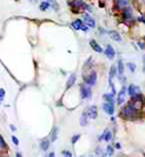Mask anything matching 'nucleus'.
Instances as JSON below:
<instances>
[{
	"label": "nucleus",
	"instance_id": "f257e3e1",
	"mask_svg": "<svg viewBox=\"0 0 145 157\" xmlns=\"http://www.w3.org/2000/svg\"><path fill=\"white\" fill-rule=\"evenodd\" d=\"M119 115H122V117H124L125 120H133V118H136L138 116V110L133 105H131L129 103L126 107H124L122 109Z\"/></svg>",
	"mask_w": 145,
	"mask_h": 157
},
{
	"label": "nucleus",
	"instance_id": "f03ea898",
	"mask_svg": "<svg viewBox=\"0 0 145 157\" xmlns=\"http://www.w3.org/2000/svg\"><path fill=\"white\" fill-rule=\"evenodd\" d=\"M68 5L72 7V10L76 13L80 12L81 10H89V11L92 10V8L89 6L86 2H84L83 0H71V1H68Z\"/></svg>",
	"mask_w": 145,
	"mask_h": 157
},
{
	"label": "nucleus",
	"instance_id": "7ed1b4c3",
	"mask_svg": "<svg viewBox=\"0 0 145 157\" xmlns=\"http://www.w3.org/2000/svg\"><path fill=\"white\" fill-rule=\"evenodd\" d=\"M83 80H84V83L89 85L90 87H92L97 83V73L94 71H91L87 75H84L83 76Z\"/></svg>",
	"mask_w": 145,
	"mask_h": 157
},
{
	"label": "nucleus",
	"instance_id": "20e7f679",
	"mask_svg": "<svg viewBox=\"0 0 145 157\" xmlns=\"http://www.w3.org/2000/svg\"><path fill=\"white\" fill-rule=\"evenodd\" d=\"M80 95L81 98H90L92 96V89L91 87L86 83H81L80 85Z\"/></svg>",
	"mask_w": 145,
	"mask_h": 157
},
{
	"label": "nucleus",
	"instance_id": "39448f33",
	"mask_svg": "<svg viewBox=\"0 0 145 157\" xmlns=\"http://www.w3.org/2000/svg\"><path fill=\"white\" fill-rule=\"evenodd\" d=\"M83 21H84V24H85L87 27H92V28H94L96 27V20L93 19L92 17L90 15L89 13H85L84 15H83Z\"/></svg>",
	"mask_w": 145,
	"mask_h": 157
},
{
	"label": "nucleus",
	"instance_id": "423d86ee",
	"mask_svg": "<svg viewBox=\"0 0 145 157\" xmlns=\"http://www.w3.org/2000/svg\"><path fill=\"white\" fill-rule=\"evenodd\" d=\"M85 111H86V114H87V116H89L90 120H96L97 116H98V110H97V107H96V105H91V107H89Z\"/></svg>",
	"mask_w": 145,
	"mask_h": 157
},
{
	"label": "nucleus",
	"instance_id": "0eeeda50",
	"mask_svg": "<svg viewBox=\"0 0 145 157\" xmlns=\"http://www.w3.org/2000/svg\"><path fill=\"white\" fill-rule=\"evenodd\" d=\"M127 94H129L131 98L137 96V95L140 94V88L136 85H130L129 87H127Z\"/></svg>",
	"mask_w": 145,
	"mask_h": 157
},
{
	"label": "nucleus",
	"instance_id": "6e6552de",
	"mask_svg": "<svg viewBox=\"0 0 145 157\" xmlns=\"http://www.w3.org/2000/svg\"><path fill=\"white\" fill-rule=\"evenodd\" d=\"M127 5H129V0H114V7L118 11L127 8Z\"/></svg>",
	"mask_w": 145,
	"mask_h": 157
},
{
	"label": "nucleus",
	"instance_id": "1a4fd4ad",
	"mask_svg": "<svg viewBox=\"0 0 145 157\" xmlns=\"http://www.w3.org/2000/svg\"><path fill=\"white\" fill-rule=\"evenodd\" d=\"M126 93H127V89H126V87H123V88L120 89V92L118 93V98H117V103H118L119 105L124 103V101H125Z\"/></svg>",
	"mask_w": 145,
	"mask_h": 157
},
{
	"label": "nucleus",
	"instance_id": "9d476101",
	"mask_svg": "<svg viewBox=\"0 0 145 157\" xmlns=\"http://www.w3.org/2000/svg\"><path fill=\"white\" fill-rule=\"evenodd\" d=\"M104 53H105L106 58L109 60H113L114 56H116V51L113 49V47L111 46V45H107V46H106V49Z\"/></svg>",
	"mask_w": 145,
	"mask_h": 157
},
{
	"label": "nucleus",
	"instance_id": "9b49d317",
	"mask_svg": "<svg viewBox=\"0 0 145 157\" xmlns=\"http://www.w3.org/2000/svg\"><path fill=\"white\" fill-rule=\"evenodd\" d=\"M103 110L105 111L107 115H113V113H114V105H113V103L105 102V103L103 105Z\"/></svg>",
	"mask_w": 145,
	"mask_h": 157
},
{
	"label": "nucleus",
	"instance_id": "f8f14e48",
	"mask_svg": "<svg viewBox=\"0 0 145 157\" xmlns=\"http://www.w3.org/2000/svg\"><path fill=\"white\" fill-rule=\"evenodd\" d=\"M90 46L92 47V49L93 51H96L97 53H103V52H105L103 48H102V46L99 45L98 42L96 41V40H90Z\"/></svg>",
	"mask_w": 145,
	"mask_h": 157
},
{
	"label": "nucleus",
	"instance_id": "ddd939ff",
	"mask_svg": "<svg viewBox=\"0 0 145 157\" xmlns=\"http://www.w3.org/2000/svg\"><path fill=\"white\" fill-rule=\"evenodd\" d=\"M117 69H118V78H122L124 75V71H125V66H124V62L122 59H119L117 62Z\"/></svg>",
	"mask_w": 145,
	"mask_h": 157
},
{
	"label": "nucleus",
	"instance_id": "4468645a",
	"mask_svg": "<svg viewBox=\"0 0 145 157\" xmlns=\"http://www.w3.org/2000/svg\"><path fill=\"white\" fill-rule=\"evenodd\" d=\"M76 78H77L76 74H71V75L68 76V78H67V82H66V89H70V88H71V87L76 83Z\"/></svg>",
	"mask_w": 145,
	"mask_h": 157
},
{
	"label": "nucleus",
	"instance_id": "2eb2a0df",
	"mask_svg": "<svg viewBox=\"0 0 145 157\" xmlns=\"http://www.w3.org/2000/svg\"><path fill=\"white\" fill-rule=\"evenodd\" d=\"M83 25H84V21H83V20H80V19H77V20H74V21H73L71 26H72L73 29H76V31H81Z\"/></svg>",
	"mask_w": 145,
	"mask_h": 157
},
{
	"label": "nucleus",
	"instance_id": "dca6fc26",
	"mask_svg": "<svg viewBox=\"0 0 145 157\" xmlns=\"http://www.w3.org/2000/svg\"><path fill=\"white\" fill-rule=\"evenodd\" d=\"M111 138H112V134H111V131L109 130V129H106L105 132L102 135V136H99V141H103V140H105V141H111Z\"/></svg>",
	"mask_w": 145,
	"mask_h": 157
},
{
	"label": "nucleus",
	"instance_id": "f3484780",
	"mask_svg": "<svg viewBox=\"0 0 145 157\" xmlns=\"http://www.w3.org/2000/svg\"><path fill=\"white\" fill-rule=\"evenodd\" d=\"M109 35L111 36V39L114 40V41H117V42H120V41H122V36H120V34H119L117 31H110V32H109Z\"/></svg>",
	"mask_w": 145,
	"mask_h": 157
},
{
	"label": "nucleus",
	"instance_id": "a211bd4d",
	"mask_svg": "<svg viewBox=\"0 0 145 157\" xmlns=\"http://www.w3.org/2000/svg\"><path fill=\"white\" fill-rule=\"evenodd\" d=\"M123 17H124V19L125 20H130L133 17V13H132V8L130 7H127L125 8L124 11H123Z\"/></svg>",
	"mask_w": 145,
	"mask_h": 157
},
{
	"label": "nucleus",
	"instance_id": "6ab92c4d",
	"mask_svg": "<svg viewBox=\"0 0 145 157\" xmlns=\"http://www.w3.org/2000/svg\"><path fill=\"white\" fill-rule=\"evenodd\" d=\"M89 116H87V114H86V111L83 113V115H81V117H80V125H83V127H85V125L89 124Z\"/></svg>",
	"mask_w": 145,
	"mask_h": 157
},
{
	"label": "nucleus",
	"instance_id": "aec40b11",
	"mask_svg": "<svg viewBox=\"0 0 145 157\" xmlns=\"http://www.w3.org/2000/svg\"><path fill=\"white\" fill-rule=\"evenodd\" d=\"M50 140H41V142H40V149L44 151H46L48 149V147H50Z\"/></svg>",
	"mask_w": 145,
	"mask_h": 157
},
{
	"label": "nucleus",
	"instance_id": "412c9836",
	"mask_svg": "<svg viewBox=\"0 0 145 157\" xmlns=\"http://www.w3.org/2000/svg\"><path fill=\"white\" fill-rule=\"evenodd\" d=\"M58 131H59V129L57 128V127H54L52 129V131H51V138H50V141L51 142H54L56 140H57V136H58Z\"/></svg>",
	"mask_w": 145,
	"mask_h": 157
},
{
	"label": "nucleus",
	"instance_id": "4be33fe9",
	"mask_svg": "<svg viewBox=\"0 0 145 157\" xmlns=\"http://www.w3.org/2000/svg\"><path fill=\"white\" fill-rule=\"evenodd\" d=\"M113 94H104L103 98L105 100V102H109V103H113L114 105V101H113Z\"/></svg>",
	"mask_w": 145,
	"mask_h": 157
},
{
	"label": "nucleus",
	"instance_id": "5701e85b",
	"mask_svg": "<svg viewBox=\"0 0 145 157\" xmlns=\"http://www.w3.org/2000/svg\"><path fill=\"white\" fill-rule=\"evenodd\" d=\"M50 6H51L50 1H43L39 5V8H40V11H46V10L50 8Z\"/></svg>",
	"mask_w": 145,
	"mask_h": 157
},
{
	"label": "nucleus",
	"instance_id": "b1692460",
	"mask_svg": "<svg viewBox=\"0 0 145 157\" xmlns=\"http://www.w3.org/2000/svg\"><path fill=\"white\" fill-rule=\"evenodd\" d=\"M118 73V69H117V66H112L111 69H110V75H109V78H112L116 76V74Z\"/></svg>",
	"mask_w": 145,
	"mask_h": 157
},
{
	"label": "nucleus",
	"instance_id": "393cba45",
	"mask_svg": "<svg viewBox=\"0 0 145 157\" xmlns=\"http://www.w3.org/2000/svg\"><path fill=\"white\" fill-rule=\"evenodd\" d=\"M126 67L129 68V71L131 73H135L136 69H137V65H136L135 62H127V63H126Z\"/></svg>",
	"mask_w": 145,
	"mask_h": 157
},
{
	"label": "nucleus",
	"instance_id": "a878e982",
	"mask_svg": "<svg viewBox=\"0 0 145 157\" xmlns=\"http://www.w3.org/2000/svg\"><path fill=\"white\" fill-rule=\"evenodd\" d=\"M106 151H107V155H109V156H112L113 155V148L111 147V145H107Z\"/></svg>",
	"mask_w": 145,
	"mask_h": 157
},
{
	"label": "nucleus",
	"instance_id": "bb28decb",
	"mask_svg": "<svg viewBox=\"0 0 145 157\" xmlns=\"http://www.w3.org/2000/svg\"><path fill=\"white\" fill-rule=\"evenodd\" d=\"M61 154H63L65 157H72V154H71L68 150H63L61 151Z\"/></svg>",
	"mask_w": 145,
	"mask_h": 157
},
{
	"label": "nucleus",
	"instance_id": "cd10ccee",
	"mask_svg": "<svg viewBox=\"0 0 145 157\" xmlns=\"http://www.w3.org/2000/svg\"><path fill=\"white\" fill-rule=\"evenodd\" d=\"M79 138H80V135H74V136L72 137V140H71V142H72V144L76 143V142H77V141H78Z\"/></svg>",
	"mask_w": 145,
	"mask_h": 157
},
{
	"label": "nucleus",
	"instance_id": "c85d7f7f",
	"mask_svg": "<svg viewBox=\"0 0 145 157\" xmlns=\"http://www.w3.org/2000/svg\"><path fill=\"white\" fill-rule=\"evenodd\" d=\"M12 142H13L15 145H18V144H19V140L15 137V136H12Z\"/></svg>",
	"mask_w": 145,
	"mask_h": 157
},
{
	"label": "nucleus",
	"instance_id": "c756f323",
	"mask_svg": "<svg viewBox=\"0 0 145 157\" xmlns=\"http://www.w3.org/2000/svg\"><path fill=\"white\" fill-rule=\"evenodd\" d=\"M0 96H1V100H4V98H5V90H4V89H2V88H1V89H0Z\"/></svg>",
	"mask_w": 145,
	"mask_h": 157
},
{
	"label": "nucleus",
	"instance_id": "7c9ffc66",
	"mask_svg": "<svg viewBox=\"0 0 145 157\" xmlns=\"http://www.w3.org/2000/svg\"><path fill=\"white\" fill-rule=\"evenodd\" d=\"M0 142H1V148L5 149V148H6V144H5V141H4V138L2 137L0 138Z\"/></svg>",
	"mask_w": 145,
	"mask_h": 157
},
{
	"label": "nucleus",
	"instance_id": "2f4dec72",
	"mask_svg": "<svg viewBox=\"0 0 145 157\" xmlns=\"http://www.w3.org/2000/svg\"><path fill=\"white\" fill-rule=\"evenodd\" d=\"M138 46L140 47L142 49H144V48H145V45H144V44H142V42H138Z\"/></svg>",
	"mask_w": 145,
	"mask_h": 157
},
{
	"label": "nucleus",
	"instance_id": "473e14b6",
	"mask_svg": "<svg viewBox=\"0 0 145 157\" xmlns=\"http://www.w3.org/2000/svg\"><path fill=\"white\" fill-rule=\"evenodd\" d=\"M10 128H11V130H12V131H15V130H17V128H15V127H14L13 124L10 125Z\"/></svg>",
	"mask_w": 145,
	"mask_h": 157
},
{
	"label": "nucleus",
	"instance_id": "72a5a7b5",
	"mask_svg": "<svg viewBox=\"0 0 145 157\" xmlns=\"http://www.w3.org/2000/svg\"><path fill=\"white\" fill-rule=\"evenodd\" d=\"M116 148H117V149H120V148H122V145H120L119 143H116Z\"/></svg>",
	"mask_w": 145,
	"mask_h": 157
},
{
	"label": "nucleus",
	"instance_id": "f704fd0d",
	"mask_svg": "<svg viewBox=\"0 0 145 157\" xmlns=\"http://www.w3.org/2000/svg\"><path fill=\"white\" fill-rule=\"evenodd\" d=\"M48 157H56V155H54V152H51V154L48 155Z\"/></svg>",
	"mask_w": 145,
	"mask_h": 157
},
{
	"label": "nucleus",
	"instance_id": "c9c22d12",
	"mask_svg": "<svg viewBox=\"0 0 145 157\" xmlns=\"http://www.w3.org/2000/svg\"><path fill=\"white\" fill-rule=\"evenodd\" d=\"M15 156H17V157H21V154H20V152H17V155H15Z\"/></svg>",
	"mask_w": 145,
	"mask_h": 157
},
{
	"label": "nucleus",
	"instance_id": "e433bc0d",
	"mask_svg": "<svg viewBox=\"0 0 145 157\" xmlns=\"http://www.w3.org/2000/svg\"><path fill=\"white\" fill-rule=\"evenodd\" d=\"M143 59H144L143 61H144V73H145V55H144V58H143Z\"/></svg>",
	"mask_w": 145,
	"mask_h": 157
},
{
	"label": "nucleus",
	"instance_id": "4c0bfd02",
	"mask_svg": "<svg viewBox=\"0 0 145 157\" xmlns=\"http://www.w3.org/2000/svg\"><path fill=\"white\" fill-rule=\"evenodd\" d=\"M28 1H31V2H35L37 0H28Z\"/></svg>",
	"mask_w": 145,
	"mask_h": 157
},
{
	"label": "nucleus",
	"instance_id": "58836bf2",
	"mask_svg": "<svg viewBox=\"0 0 145 157\" xmlns=\"http://www.w3.org/2000/svg\"><path fill=\"white\" fill-rule=\"evenodd\" d=\"M15 1H19V0H15Z\"/></svg>",
	"mask_w": 145,
	"mask_h": 157
},
{
	"label": "nucleus",
	"instance_id": "ea45409f",
	"mask_svg": "<svg viewBox=\"0 0 145 157\" xmlns=\"http://www.w3.org/2000/svg\"><path fill=\"white\" fill-rule=\"evenodd\" d=\"M46 1H50V0H46Z\"/></svg>",
	"mask_w": 145,
	"mask_h": 157
},
{
	"label": "nucleus",
	"instance_id": "a19ab883",
	"mask_svg": "<svg viewBox=\"0 0 145 157\" xmlns=\"http://www.w3.org/2000/svg\"><path fill=\"white\" fill-rule=\"evenodd\" d=\"M103 157H105V156H103Z\"/></svg>",
	"mask_w": 145,
	"mask_h": 157
}]
</instances>
